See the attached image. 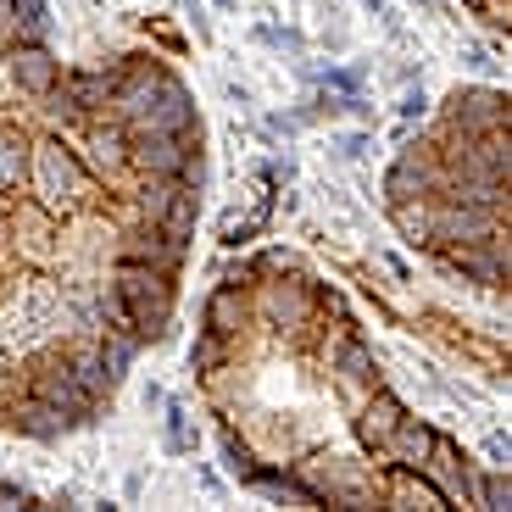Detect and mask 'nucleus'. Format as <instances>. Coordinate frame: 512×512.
<instances>
[{
	"instance_id": "1",
	"label": "nucleus",
	"mask_w": 512,
	"mask_h": 512,
	"mask_svg": "<svg viewBox=\"0 0 512 512\" xmlns=\"http://www.w3.org/2000/svg\"><path fill=\"white\" fill-rule=\"evenodd\" d=\"M117 301H123L128 323L140 334H162L167 323V279L162 273H145V268H123V279H117Z\"/></svg>"
},
{
	"instance_id": "2",
	"label": "nucleus",
	"mask_w": 512,
	"mask_h": 512,
	"mask_svg": "<svg viewBox=\"0 0 512 512\" xmlns=\"http://www.w3.org/2000/svg\"><path fill=\"white\" fill-rule=\"evenodd\" d=\"M140 162L156 173H179L184 167V128H145L140 134Z\"/></svg>"
},
{
	"instance_id": "3",
	"label": "nucleus",
	"mask_w": 512,
	"mask_h": 512,
	"mask_svg": "<svg viewBox=\"0 0 512 512\" xmlns=\"http://www.w3.org/2000/svg\"><path fill=\"white\" fill-rule=\"evenodd\" d=\"M39 167H45V190H56V184L73 190L78 184V167H73V156H67L62 145H45V151H39Z\"/></svg>"
},
{
	"instance_id": "4",
	"label": "nucleus",
	"mask_w": 512,
	"mask_h": 512,
	"mask_svg": "<svg viewBox=\"0 0 512 512\" xmlns=\"http://www.w3.org/2000/svg\"><path fill=\"white\" fill-rule=\"evenodd\" d=\"M440 229H446V240H479V234L490 229V218L485 212H446Z\"/></svg>"
},
{
	"instance_id": "5",
	"label": "nucleus",
	"mask_w": 512,
	"mask_h": 512,
	"mask_svg": "<svg viewBox=\"0 0 512 512\" xmlns=\"http://www.w3.org/2000/svg\"><path fill=\"white\" fill-rule=\"evenodd\" d=\"M17 78H23L28 90H51V62H45V56L39 51H28V56H17Z\"/></svg>"
},
{
	"instance_id": "6",
	"label": "nucleus",
	"mask_w": 512,
	"mask_h": 512,
	"mask_svg": "<svg viewBox=\"0 0 512 512\" xmlns=\"http://www.w3.org/2000/svg\"><path fill=\"white\" fill-rule=\"evenodd\" d=\"M234 318H240V295L223 290L218 301H212V312H206V323H212V334H234Z\"/></svg>"
},
{
	"instance_id": "7",
	"label": "nucleus",
	"mask_w": 512,
	"mask_h": 512,
	"mask_svg": "<svg viewBox=\"0 0 512 512\" xmlns=\"http://www.w3.org/2000/svg\"><path fill=\"white\" fill-rule=\"evenodd\" d=\"M12 12H17V23H23V34H28V39L45 34V0H17Z\"/></svg>"
},
{
	"instance_id": "8",
	"label": "nucleus",
	"mask_w": 512,
	"mask_h": 512,
	"mask_svg": "<svg viewBox=\"0 0 512 512\" xmlns=\"http://www.w3.org/2000/svg\"><path fill=\"white\" fill-rule=\"evenodd\" d=\"M429 451V429H418V423H401V457H423Z\"/></svg>"
},
{
	"instance_id": "9",
	"label": "nucleus",
	"mask_w": 512,
	"mask_h": 512,
	"mask_svg": "<svg viewBox=\"0 0 512 512\" xmlns=\"http://www.w3.org/2000/svg\"><path fill=\"white\" fill-rule=\"evenodd\" d=\"M485 501H490V507H507V485H501V479H490V485H485Z\"/></svg>"
},
{
	"instance_id": "10",
	"label": "nucleus",
	"mask_w": 512,
	"mask_h": 512,
	"mask_svg": "<svg viewBox=\"0 0 512 512\" xmlns=\"http://www.w3.org/2000/svg\"><path fill=\"white\" fill-rule=\"evenodd\" d=\"M0 23H6V0H0Z\"/></svg>"
}]
</instances>
